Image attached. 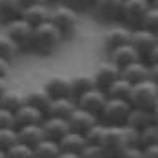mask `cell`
I'll use <instances>...</instances> for the list:
<instances>
[{"label":"cell","mask_w":158,"mask_h":158,"mask_svg":"<svg viewBox=\"0 0 158 158\" xmlns=\"http://www.w3.org/2000/svg\"><path fill=\"white\" fill-rule=\"evenodd\" d=\"M148 125H156V111H144V109H131L127 117V127L142 131Z\"/></svg>","instance_id":"e0dca14e"},{"label":"cell","mask_w":158,"mask_h":158,"mask_svg":"<svg viewBox=\"0 0 158 158\" xmlns=\"http://www.w3.org/2000/svg\"><path fill=\"white\" fill-rule=\"evenodd\" d=\"M131 109V103L125 99H107L97 118L107 127H123L127 125V117Z\"/></svg>","instance_id":"277c9868"},{"label":"cell","mask_w":158,"mask_h":158,"mask_svg":"<svg viewBox=\"0 0 158 158\" xmlns=\"http://www.w3.org/2000/svg\"><path fill=\"white\" fill-rule=\"evenodd\" d=\"M75 109V101L69 97H59V99H52L49 101V107L46 111V117H61L67 118L69 113Z\"/></svg>","instance_id":"603a6c76"},{"label":"cell","mask_w":158,"mask_h":158,"mask_svg":"<svg viewBox=\"0 0 158 158\" xmlns=\"http://www.w3.org/2000/svg\"><path fill=\"white\" fill-rule=\"evenodd\" d=\"M57 158H79L77 152H65V150H59Z\"/></svg>","instance_id":"b9f144b4"},{"label":"cell","mask_w":158,"mask_h":158,"mask_svg":"<svg viewBox=\"0 0 158 158\" xmlns=\"http://www.w3.org/2000/svg\"><path fill=\"white\" fill-rule=\"evenodd\" d=\"M34 156L36 158H57L59 154V144L56 140H49V138H42L36 146L32 148Z\"/></svg>","instance_id":"83f0119b"},{"label":"cell","mask_w":158,"mask_h":158,"mask_svg":"<svg viewBox=\"0 0 158 158\" xmlns=\"http://www.w3.org/2000/svg\"><path fill=\"white\" fill-rule=\"evenodd\" d=\"M40 127H42L44 138H49V140H56V142L69 132L67 118H61V117H44Z\"/></svg>","instance_id":"8fae6325"},{"label":"cell","mask_w":158,"mask_h":158,"mask_svg":"<svg viewBox=\"0 0 158 158\" xmlns=\"http://www.w3.org/2000/svg\"><path fill=\"white\" fill-rule=\"evenodd\" d=\"M158 144V125H148L138 131V148Z\"/></svg>","instance_id":"4dcf8cb0"},{"label":"cell","mask_w":158,"mask_h":158,"mask_svg":"<svg viewBox=\"0 0 158 158\" xmlns=\"http://www.w3.org/2000/svg\"><path fill=\"white\" fill-rule=\"evenodd\" d=\"M0 158H6V152L4 150H0Z\"/></svg>","instance_id":"f6af8a7d"},{"label":"cell","mask_w":158,"mask_h":158,"mask_svg":"<svg viewBox=\"0 0 158 158\" xmlns=\"http://www.w3.org/2000/svg\"><path fill=\"white\" fill-rule=\"evenodd\" d=\"M105 128H107V127L103 125L101 121L93 123V125L89 127L85 132H83V136H85V142H87V144H101L103 135H105Z\"/></svg>","instance_id":"1f68e13d"},{"label":"cell","mask_w":158,"mask_h":158,"mask_svg":"<svg viewBox=\"0 0 158 158\" xmlns=\"http://www.w3.org/2000/svg\"><path fill=\"white\" fill-rule=\"evenodd\" d=\"M142 158H158V144L142 148Z\"/></svg>","instance_id":"ab89813d"},{"label":"cell","mask_w":158,"mask_h":158,"mask_svg":"<svg viewBox=\"0 0 158 158\" xmlns=\"http://www.w3.org/2000/svg\"><path fill=\"white\" fill-rule=\"evenodd\" d=\"M128 103L135 109H144V111H156L158 105V83L156 81H140L135 83L131 89V97Z\"/></svg>","instance_id":"3957f363"},{"label":"cell","mask_w":158,"mask_h":158,"mask_svg":"<svg viewBox=\"0 0 158 158\" xmlns=\"http://www.w3.org/2000/svg\"><path fill=\"white\" fill-rule=\"evenodd\" d=\"M22 2L20 0H0V22H8V20L20 18L22 12Z\"/></svg>","instance_id":"f1b7e54d"},{"label":"cell","mask_w":158,"mask_h":158,"mask_svg":"<svg viewBox=\"0 0 158 158\" xmlns=\"http://www.w3.org/2000/svg\"><path fill=\"white\" fill-rule=\"evenodd\" d=\"M49 4H30V6H24L22 12H20V18L26 20L30 26H40V24L48 22L49 20Z\"/></svg>","instance_id":"5bb4252c"},{"label":"cell","mask_w":158,"mask_h":158,"mask_svg":"<svg viewBox=\"0 0 158 158\" xmlns=\"http://www.w3.org/2000/svg\"><path fill=\"white\" fill-rule=\"evenodd\" d=\"M121 4L123 0H91V12L99 22H117L121 14Z\"/></svg>","instance_id":"9c48e42d"},{"label":"cell","mask_w":158,"mask_h":158,"mask_svg":"<svg viewBox=\"0 0 158 158\" xmlns=\"http://www.w3.org/2000/svg\"><path fill=\"white\" fill-rule=\"evenodd\" d=\"M22 6H30V4H48L49 0H20Z\"/></svg>","instance_id":"7bdbcfd3"},{"label":"cell","mask_w":158,"mask_h":158,"mask_svg":"<svg viewBox=\"0 0 158 158\" xmlns=\"http://www.w3.org/2000/svg\"><path fill=\"white\" fill-rule=\"evenodd\" d=\"M10 65H12V61H8V59L0 57V77H4V79L8 77V73H10Z\"/></svg>","instance_id":"60d3db41"},{"label":"cell","mask_w":158,"mask_h":158,"mask_svg":"<svg viewBox=\"0 0 158 158\" xmlns=\"http://www.w3.org/2000/svg\"><path fill=\"white\" fill-rule=\"evenodd\" d=\"M49 22L57 28V32L65 40L69 36H73V32L77 30V12H73L71 8L57 2V6L49 10Z\"/></svg>","instance_id":"8992f818"},{"label":"cell","mask_w":158,"mask_h":158,"mask_svg":"<svg viewBox=\"0 0 158 158\" xmlns=\"http://www.w3.org/2000/svg\"><path fill=\"white\" fill-rule=\"evenodd\" d=\"M0 128H14V115L0 107Z\"/></svg>","instance_id":"74e56055"},{"label":"cell","mask_w":158,"mask_h":158,"mask_svg":"<svg viewBox=\"0 0 158 158\" xmlns=\"http://www.w3.org/2000/svg\"><path fill=\"white\" fill-rule=\"evenodd\" d=\"M99 146H101L103 154L107 158H118L128 148L127 135H125V125L123 127H107L105 135H103V140H101Z\"/></svg>","instance_id":"5b68a950"},{"label":"cell","mask_w":158,"mask_h":158,"mask_svg":"<svg viewBox=\"0 0 158 158\" xmlns=\"http://www.w3.org/2000/svg\"><path fill=\"white\" fill-rule=\"evenodd\" d=\"M150 2H152V4H156V0H150Z\"/></svg>","instance_id":"bcb514c9"},{"label":"cell","mask_w":158,"mask_h":158,"mask_svg":"<svg viewBox=\"0 0 158 158\" xmlns=\"http://www.w3.org/2000/svg\"><path fill=\"white\" fill-rule=\"evenodd\" d=\"M109 56H111V59H109V61L115 63L118 69L125 67V65H128V63H132V61H138V56H136L135 48H132L131 44H123V46L111 49V52H109Z\"/></svg>","instance_id":"ffe728a7"},{"label":"cell","mask_w":158,"mask_h":158,"mask_svg":"<svg viewBox=\"0 0 158 158\" xmlns=\"http://www.w3.org/2000/svg\"><path fill=\"white\" fill-rule=\"evenodd\" d=\"M105 101H107L105 91H101V89H97V87H91L89 91H85L81 97L77 99L75 105L79 109H83V111H87V113H91V115L99 117V113H101Z\"/></svg>","instance_id":"30bf717a"},{"label":"cell","mask_w":158,"mask_h":158,"mask_svg":"<svg viewBox=\"0 0 158 158\" xmlns=\"http://www.w3.org/2000/svg\"><path fill=\"white\" fill-rule=\"evenodd\" d=\"M44 91L49 95V99H59V97H69V77L63 75H53L44 83Z\"/></svg>","instance_id":"d6986e66"},{"label":"cell","mask_w":158,"mask_h":158,"mask_svg":"<svg viewBox=\"0 0 158 158\" xmlns=\"http://www.w3.org/2000/svg\"><path fill=\"white\" fill-rule=\"evenodd\" d=\"M118 158H142V148H138V146H128Z\"/></svg>","instance_id":"f35d334b"},{"label":"cell","mask_w":158,"mask_h":158,"mask_svg":"<svg viewBox=\"0 0 158 158\" xmlns=\"http://www.w3.org/2000/svg\"><path fill=\"white\" fill-rule=\"evenodd\" d=\"M99 118L95 115H91V113H87V111H83V109H79L75 105V109H73L71 113H69V117H67V125H69V131H73V132H85L89 127L93 125V123H97Z\"/></svg>","instance_id":"4fadbf2b"},{"label":"cell","mask_w":158,"mask_h":158,"mask_svg":"<svg viewBox=\"0 0 158 158\" xmlns=\"http://www.w3.org/2000/svg\"><path fill=\"white\" fill-rule=\"evenodd\" d=\"M49 2H57V0H49Z\"/></svg>","instance_id":"7dc6e473"},{"label":"cell","mask_w":158,"mask_h":158,"mask_svg":"<svg viewBox=\"0 0 158 158\" xmlns=\"http://www.w3.org/2000/svg\"><path fill=\"white\" fill-rule=\"evenodd\" d=\"M91 87H95V85H93V77L91 75L79 73V75L69 77V99L77 101V99L81 97L85 91H89Z\"/></svg>","instance_id":"7402d4cb"},{"label":"cell","mask_w":158,"mask_h":158,"mask_svg":"<svg viewBox=\"0 0 158 158\" xmlns=\"http://www.w3.org/2000/svg\"><path fill=\"white\" fill-rule=\"evenodd\" d=\"M6 158H34V150L26 144L16 142L6 150Z\"/></svg>","instance_id":"836d02e7"},{"label":"cell","mask_w":158,"mask_h":158,"mask_svg":"<svg viewBox=\"0 0 158 158\" xmlns=\"http://www.w3.org/2000/svg\"><path fill=\"white\" fill-rule=\"evenodd\" d=\"M79 158H107V156L103 154L99 144H85L83 150L79 152Z\"/></svg>","instance_id":"8d00e7d4"},{"label":"cell","mask_w":158,"mask_h":158,"mask_svg":"<svg viewBox=\"0 0 158 158\" xmlns=\"http://www.w3.org/2000/svg\"><path fill=\"white\" fill-rule=\"evenodd\" d=\"M59 4H63V6L71 8L73 12H87L89 6H91V0H57Z\"/></svg>","instance_id":"d590c367"},{"label":"cell","mask_w":158,"mask_h":158,"mask_svg":"<svg viewBox=\"0 0 158 158\" xmlns=\"http://www.w3.org/2000/svg\"><path fill=\"white\" fill-rule=\"evenodd\" d=\"M4 34L16 44V48L20 52H28V42H30V34H32V26L22 18H14L4 22Z\"/></svg>","instance_id":"ba28073f"},{"label":"cell","mask_w":158,"mask_h":158,"mask_svg":"<svg viewBox=\"0 0 158 158\" xmlns=\"http://www.w3.org/2000/svg\"><path fill=\"white\" fill-rule=\"evenodd\" d=\"M150 4H152L150 0H123L118 20H123V26L135 30V28H138V22H140L142 14L148 10Z\"/></svg>","instance_id":"52a82bcc"},{"label":"cell","mask_w":158,"mask_h":158,"mask_svg":"<svg viewBox=\"0 0 158 158\" xmlns=\"http://www.w3.org/2000/svg\"><path fill=\"white\" fill-rule=\"evenodd\" d=\"M91 77H93V85L97 89H101V91H105L113 81H117V79L121 77V69H118L115 63L107 61V63H101Z\"/></svg>","instance_id":"7c38bea8"},{"label":"cell","mask_w":158,"mask_h":158,"mask_svg":"<svg viewBox=\"0 0 158 158\" xmlns=\"http://www.w3.org/2000/svg\"><path fill=\"white\" fill-rule=\"evenodd\" d=\"M138 28L146 30V32H152V34H158V6L156 4H150L148 10L142 14L140 22H138Z\"/></svg>","instance_id":"f546056e"},{"label":"cell","mask_w":158,"mask_h":158,"mask_svg":"<svg viewBox=\"0 0 158 158\" xmlns=\"http://www.w3.org/2000/svg\"><path fill=\"white\" fill-rule=\"evenodd\" d=\"M49 101H52V99H49V95L44 91L42 87L24 93V103L30 105V107H34V109H38V111L44 113V115H46V111H48V107H49Z\"/></svg>","instance_id":"cb8c5ba5"},{"label":"cell","mask_w":158,"mask_h":158,"mask_svg":"<svg viewBox=\"0 0 158 158\" xmlns=\"http://www.w3.org/2000/svg\"><path fill=\"white\" fill-rule=\"evenodd\" d=\"M61 44H63V36L48 20V22L32 28L30 42H28V52L36 53V56H42V57H48V56H53Z\"/></svg>","instance_id":"6da1fadb"},{"label":"cell","mask_w":158,"mask_h":158,"mask_svg":"<svg viewBox=\"0 0 158 158\" xmlns=\"http://www.w3.org/2000/svg\"><path fill=\"white\" fill-rule=\"evenodd\" d=\"M57 144H59V150H65V152H81L83 150V146L87 144L85 142V136L81 135V132H73V131H69L65 136H61L57 140Z\"/></svg>","instance_id":"d4e9b609"},{"label":"cell","mask_w":158,"mask_h":158,"mask_svg":"<svg viewBox=\"0 0 158 158\" xmlns=\"http://www.w3.org/2000/svg\"><path fill=\"white\" fill-rule=\"evenodd\" d=\"M128 40H131V28L115 26V28L107 30L105 38H103V48H105L107 52H111V49L123 46V44H128Z\"/></svg>","instance_id":"2e32d148"},{"label":"cell","mask_w":158,"mask_h":158,"mask_svg":"<svg viewBox=\"0 0 158 158\" xmlns=\"http://www.w3.org/2000/svg\"><path fill=\"white\" fill-rule=\"evenodd\" d=\"M16 142V128H0V150L6 152Z\"/></svg>","instance_id":"e575fe53"},{"label":"cell","mask_w":158,"mask_h":158,"mask_svg":"<svg viewBox=\"0 0 158 158\" xmlns=\"http://www.w3.org/2000/svg\"><path fill=\"white\" fill-rule=\"evenodd\" d=\"M42 138H44V132H42L40 125H28V127L16 128V140L20 144H26L30 148H34Z\"/></svg>","instance_id":"44dd1931"},{"label":"cell","mask_w":158,"mask_h":158,"mask_svg":"<svg viewBox=\"0 0 158 158\" xmlns=\"http://www.w3.org/2000/svg\"><path fill=\"white\" fill-rule=\"evenodd\" d=\"M34 158H36V156H34Z\"/></svg>","instance_id":"c3c4849f"},{"label":"cell","mask_w":158,"mask_h":158,"mask_svg":"<svg viewBox=\"0 0 158 158\" xmlns=\"http://www.w3.org/2000/svg\"><path fill=\"white\" fill-rule=\"evenodd\" d=\"M8 85H6V79H4V77H0V95H2V93H4V89H6Z\"/></svg>","instance_id":"ee69618b"},{"label":"cell","mask_w":158,"mask_h":158,"mask_svg":"<svg viewBox=\"0 0 158 158\" xmlns=\"http://www.w3.org/2000/svg\"><path fill=\"white\" fill-rule=\"evenodd\" d=\"M131 89H132L131 83L125 81L123 77H118L117 81H113L111 85L105 89V95H107V99H125V101H128Z\"/></svg>","instance_id":"4316f807"},{"label":"cell","mask_w":158,"mask_h":158,"mask_svg":"<svg viewBox=\"0 0 158 158\" xmlns=\"http://www.w3.org/2000/svg\"><path fill=\"white\" fill-rule=\"evenodd\" d=\"M24 105V93L18 91V89H4V93L0 95V107L6 109V111L14 113L18 107Z\"/></svg>","instance_id":"484cf974"},{"label":"cell","mask_w":158,"mask_h":158,"mask_svg":"<svg viewBox=\"0 0 158 158\" xmlns=\"http://www.w3.org/2000/svg\"><path fill=\"white\" fill-rule=\"evenodd\" d=\"M12 115H14V128L28 127V125H40L42 118L46 117L44 113H40L38 109L30 107V105H26V103H24L22 107H18Z\"/></svg>","instance_id":"9a60e30c"},{"label":"cell","mask_w":158,"mask_h":158,"mask_svg":"<svg viewBox=\"0 0 158 158\" xmlns=\"http://www.w3.org/2000/svg\"><path fill=\"white\" fill-rule=\"evenodd\" d=\"M121 77L128 81L131 85H135V83H140V81H146L148 79V65L144 61H132L128 63V65L121 67Z\"/></svg>","instance_id":"ac0fdd59"},{"label":"cell","mask_w":158,"mask_h":158,"mask_svg":"<svg viewBox=\"0 0 158 158\" xmlns=\"http://www.w3.org/2000/svg\"><path fill=\"white\" fill-rule=\"evenodd\" d=\"M18 52H20V49L16 48V44H14L4 32H0V57H4V59H8V61H12V59L16 57Z\"/></svg>","instance_id":"d6a6232c"},{"label":"cell","mask_w":158,"mask_h":158,"mask_svg":"<svg viewBox=\"0 0 158 158\" xmlns=\"http://www.w3.org/2000/svg\"><path fill=\"white\" fill-rule=\"evenodd\" d=\"M128 44L135 48L138 59L144 61L146 65H156L158 63V34L146 32L142 28H135L131 30Z\"/></svg>","instance_id":"7a4b0ae2"}]
</instances>
